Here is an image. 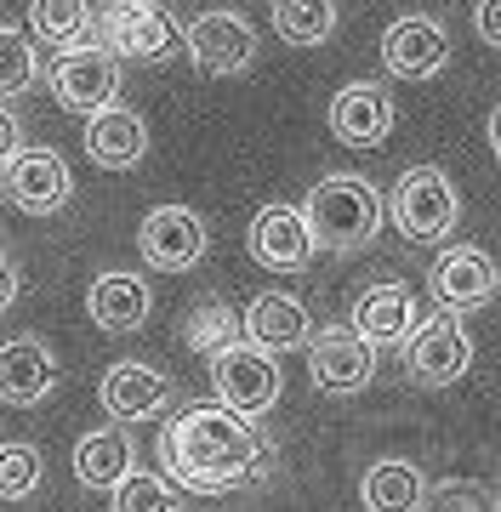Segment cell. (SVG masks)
Instances as JSON below:
<instances>
[{"mask_svg": "<svg viewBox=\"0 0 501 512\" xmlns=\"http://www.w3.org/2000/svg\"><path fill=\"white\" fill-rule=\"evenodd\" d=\"M268 444L245 416H228L223 404L211 410H183L171 416V427L160 433V467L166 478H177L194 495H223L240 490L268 467Z\"/></svg>", "mask_w": 501, "mask_h": 512, "instance_id": "cell-1", "label": "cell"}, {"mask_svg": "<svg viewBox=\"0 0 501 512\" xmlns=\"http://www.w3.org/2000/svg\"><path fill=\"white\" fill-rule=\"evenodd\" d=\"M302 222H308V239H314V251H365L376 234H382V194H376L365 177H353V171H336L325 183H314V194L297 205Z\"/></svg>", "mask_w": 501, "mask_h": 512, "instance_id": "cell-2", "label": "cell"}, {"mask_svg": "<svg viewBox=\"0 0 501 512\" xmlns=\"http://www.w3.org/2000/svg\"><path fill=\"white\" fill-rule=\"evenodd\" d=\"M97 46L120 63V57H137V63H166L177 46H183V29L160 0H103V12L92 18Z\"/></svg>", "mask_w": 501, "mask_h": 512, "instance_id": "cell-3", "label": "cell"}, {"mask_svg": "<svg viewBox=\"0 0 501 512\" xmlns=\"http://www.w3.org/2000/svg\"><path fill=\"white\" fill-rule=\"evenodd\" d=\"M382 211H393V222L410 245H439L462 217V200H456V188L439 165H416V171L399 177V188H393V200H382Z\"/></svg>", "mask_w": 501, "mask_h": 512, "instance_id": "cell-4", "label": "cell"}, {"mask_svg": "<svg viewBox=\"0 0 501 512\" xmlns=\"http://www.w3.org/2000/svg\"><path fill=\"white\" fill-rule=\"evenodd\" d=\"M211 387H217V404H223L228 416L257 421L279 404V387L285 382H279L274 353L251 348V342H234V348L211 353Z\"/></svg>", "mask_w": 501, "mask_h": 512, "instance_id": "cell-5", "label": "cell"}, {"mask_svg": "<svg viewBox=\"0 0 501 512\" xmlns=\"http://www.w3.org/2000/svg\"><path fill=\"white\" fill-rule=\"evenodd\" d=\"M405 370L422 387H450L473 370V336L462 330L456 313H433V319H416L405 336Z\"/></svg>", "mask_w": 501, "mask_h": 512, "instance_id": "cell-6", "label": "cell"}, {"mask_svg": "<svg viewBox=\"0 0 501 512\" xmlns=\"http://www.w3.org/2000/svg\"><path fill=\"white\" fill-rule=\"evenodd\" d=\"M0 171H6V200L18 211H29V217H52L75 194V177H69L57 148H18Z\"/></svg>", "mask_w": 501, "mask_h": 512, "instance_id": "cell-7", "label": "cell"}, {"mask_svg": "<svg viewBox=\"0 0 501 512\" xmlns=\"http://www.w3.org/2000/svg\"><path fill=\"white\" fill-rule=\"evenodd\" d=\"M308 376H314L319 393H336V399H348L359 387L371 382L376 370V348H365L348 325H325V330H308Z\"/></svg>", "mask_w": 501, "mask_h": 512, "instance_id": "cell-8", "label": "cell"}, {"mask_svg": "<svg viewBox=\"0 0 501 512\" xmlns=\"http://www.w3.org/2000/svg\"><path fill=\"white\" fill-rule=\"evenodd\" d=\"M52 92L63 109H75V114L109 109L114 97H120V63L103 46H69L52 63Z\"/></svg>", "mask_w": 501, "mask_h": 512, "instance_id": "cell-9", "label": "cell"}, {"mask_svg": "<svg viewBox=\"0 0 501 512\" xmlns=\"http://www.w3.org/2000/svg\"><path fill=\"white\" fill-rule=\"evenodd\" d=\"M137 251L160 274H188L205 256L200 211H188V205H154L149 217H143V228H137Z\"/></svg>", "mask_w": 501, "mask_h": 512, "instance_id": "cell-10", "label": "cell"}, {"mask_svg": "<svg viewBox=\"0 0 501 512\" xmlns=\"http://www.w3.org/2000/svg\"><path fill=\"white\" fill-rule=\"evenodd\" d=\"M183 46L194 57V69L205 74H245L251 57H257V35L240 12H200L183 29Z\"/></svg>", "mask_w": 501, "mask_h": 512, "instance_id": "cell-11", "label": "cell"}, {"mask_svg": "<svg viewBox=\"0 0 501 512\" xmlns=\"http://www.w3.org/2000/svg\"><path fill=\"white\" fill-rule=\"evenodd\" d=\"M382 63H388V74H399V80H433V74L450 63L445 23L422 18V12L399 18L388 35H382Z\"/></svg>", "mask_w": 501, "mask_h": 512, "instance_id": "cell-12", "label": "cell"}, {"mask_svg": "<svg viewBox=\"0 0 501 512\" xmlns=\"http://www.w3.org/2000/svg\"><path fill=\"white\" fill-rule=\"evenodd\" d=\"M251 256L274 274H302L314 262V239H308V222L297 205H262L251 222Z\"/></svg>", "mask_w": 501, "mask_h": 512, "instance_id": "cell-13", "label": "cell"}, {"mask_svg": "<svg viewBox=\"0 0 501 512\" xmlns=\"http://www.w3.org/2000/svg\"><path fill=\"white\" fill-rule=\"evenodd\" d=\"M410 325H416V291L399 285V279L371 285V291L353 302V319H348V330L365 348H393V342H405Z\"/></svg>", "mask_w": 501, "mask_h": 512, "instance_id": "cell-14", "label": "cell"}, {"mask_svg": "<svg viewBox=\"0 0 501 512\" xmlns=\"http://www.w3.org/2000/svg\"><path fill=\"white\" fill-rule=\"evenodd\" d=\"M52 387H57V359H52V348H46L40 336L0 342V404L35 410Z\"/></svg>", "mask_w": 501, "mask_h": 512, "instance_id": "cell-15", "label": "cell"}, {"mask_svg": "<svg viewBox=\"0 0 501 512\" xmlns=\"http://www.w3.org/2000/svg\"><path fill=\"white\" fill-rule=\"evenodd\" d=\"M331 131H336V143H348V148L388 143V131H393V97L382 92V86H371V80H353V86H342V92L331 97Z\"/></svg>", "mask_w": 501, "mask_h": 512, "instance_id": "cell-16", "label": "cell"}, {"mask_svg": "<svg viewBox=\"0 0 501 512\" xmlns=\"http://www.w3.org/2000/svg\"><path fill=\"white\" fill-rule=\"evenodd\" d=\"M433 296L445 313H467V308H484L496 296V262L479 251V245H456L433 262Z\"/></svg>", "mask_w": 501, "mask_h": 512, "instance_id": "cell-17", "label": "cell"}, {"mask_svg": "<svg viewBox=\"0 0 501 512\" xmlns=\"http://www.w3.org/2000/svg\"><path fill=\"white\" fill-rule=\"evenodd\" d=\"M245 342L262 353H291L308 342V330H314V319H308V308H302L297 296L285 291H262L251 296V308H245Z\"/></svg>", "mask_w": 501, "mask_h": 512, "instance_id": "cell-18", "label": "cell"}, {"mask_svg": "<svg viewBox=\"0 0 501 512\" xmlns=\"http://www.w3.org/2000/svg\"><path fill=\"white\" fill-rule=\"evenodd\" d=\"M97 399H103V410H109L114 421H149L171 404V382L160 376V370L126 359V365H114L109 376H103Z\"/></svg>", "mask_w": 501, "mask_h": 512, "instance_id": "cell-19", "label": "cell"}, {"mask_svg": "<svg viewBox=\"0 0 501 512\" xmlns=\"http://www.w3.org/2000/svg\"><path fill=\"white\" fill-rule=\"evenodd\" d=\"M86 154H92L103 171H131V165L149 154V126H143V114L120 109V103L97 109L92 120H86Z\"/></svg>", "mask_w": 501, "mask_h": 512, "instance_id": "cell-20", "label": "cell"}, {"mask_svg": "<svg viewBox=\"0 0 501 512\" xmlns=\"http://www.w3.org/2000/svg\"><path fill=\"white\" fill-rule=\"evenodd\" d=\"M86 308H92V325L97 330H114V336H126V330H143L154 313V296L149 285L137 274H103L86 296Z\"/></svg>", "mask_w": 501, "mask_h": 512, "instance_id": "cell-21", "label": "cell"}, {"mask_svg": "<svg viewBox=\"0 0 501 512\" xmlns=\"http://www.w3.org/2000/svg\"><path fill=\"white\" fill-rule=\"evenodd\" d=\"M422 495L427 478L410 461H376V467H365V484H359L365 512H422Z\"/></svg>", "mask_w": 501, "mask_h": 512, "instance_id": "cell-22", "label": "cell"}, {"mask_svg": "<svg viewBox=\"0 0 501 512\" xmlns=\"http://www.w3.org/2000/svg\"><path fill=\"white\" fill-rule=\"evenodd\" d=\"M131 473V433L120 427H97L75 444V478L86 490H114Z\"/></svg>", "mask_w": 501, "mask_h": 512, "instance_id": "cell-23", "label": "cell"}, {"mask_svg": "<svg viewBox=\"0 0 501 512\" xmlns=\"http://www.w3.org/2000/svg\"><path fill=\"white\" fill-rule=\"evenodd\" d=\"M274 35L285 46H325L336 35V0H274Z\"/></svg>", "mask_w": 501, "mask_h": 512, "instance_id": "cell-24", "label": "cell"}, {"mask_svg": "<svg viewBox=\"0 0 501 512\" xmlns=\"http://www.w3.org/2000/svg\"><path fill=\"white\" fill-rule=\"evenodd\" d=\"M29 23H35V40H46L52 52H69V46H86V35H92V6L86 0H35Z\"/></svg>", "mask_w": 501, "mask_h": 512, "instance_id": "cell-25", "label": "cell"}, {"mask_svg": "<svg viewBox=\"0 0 501 512\" xmlns=\"http://www.w3.org/2000/svg\"><path fill=\"white\" fill-rule=\"evenodd\" d=\"M183 336H188V348L194 353H223V348L240 342V313L228 308V302H205V308L188 313Z\"/></svg>", "mask_w": 501, "mask_h": 512, "instance_id": "cell-26", "label": "cell"}, {"mask_svg": "<svg viewBox=\"0 0 501 512\" xmlns=\"http://www.w3.org/2000/svg\"><path fill=\"white\" fill-rule=\"evenodd\" d=\"M35 46L12 29V23H0V103L6 97H18V92H29L35 86Z\"/></svg>", "mask_w": 501, "mask_h": 512, "instance_id": "cell-27", "label": "cell"}, {"mask_svg": "<svg viewBox=\"0 0 501 512\" xmlns=\"http://www.w3.org/2000/svg\"><path fill=\"white\" fill-rule=\"evenodd\" d=\"M114 512H177V495L160 473H137L131 467L120 484H114Z\"/></svg>", "mask_w": 501, "mask_h": 512, "instance_id": "cell-28", "label": "cell"}, {"mask_svg": "<svg viewBox=\"0 0 501 512\" xmlns=\"http://www.w3.org/2000/svg\"><path fill=\"white\" fill-rule=\"evenodd\" d=\"M40 490V450L35 444H0V501H29Z\"/></svg>", "mask_w": 501, "mask_h": 512, "instance_id": "cell-29", "label": "cell"}, {"mask_svg": "<svg viewBox=\"0 0 501 512\" xmlns=\"http://www.w3.org/2000/svg\"><path fill=\"white\" fill-rule=\"evenodd\" d=\"M422 512H496V495L473 478H445V484H427Z\"/></svg>", "mask_w": 501, "mask_h": 512, "instance_id": "cell-30", "label": "cell"}, {"mask_svg": "<svg viewBox=\"0 0 501 512\" xmlns=\"http://www.w3.org/2000/svg\"><path fill=\"white\" fill-rule=\"evenodd\" d=\"M23 148V131H18V114L12 109H0V165L12 160V154H18Z\"/></svg>", "mask_w": 501, "mask_h": 512, "instance_id": "cell-31", "label": "cell"}, {"mask_svg": "<svg viewBox=\"0 0 501 512\" xmlns=\"http://www.w3.org/2000/svg\"><path fill=\"white\" fill-rule=\"evenodd\" d=\"M479 40L484 46L501 40V0H479Z\"/></svg>", "mask_w": 501, "mask_h": 512, "instance_id": "cell-32", "label": "cell"}, {"mask_svg": "<svg viewBox=\"0 0 501 512\" xmlns=\"http://www.w3.org/2000/svg\"><path fill=\"white\" fill-rule=\"evenodd\" d=\"M12 302H18V268H12V262L0 256V313L12 308Z\"/></svg>", "mask_w": 501, "mask_h": 512, "instance_id": "cell-33", "label": "cell"}]
</instances>
